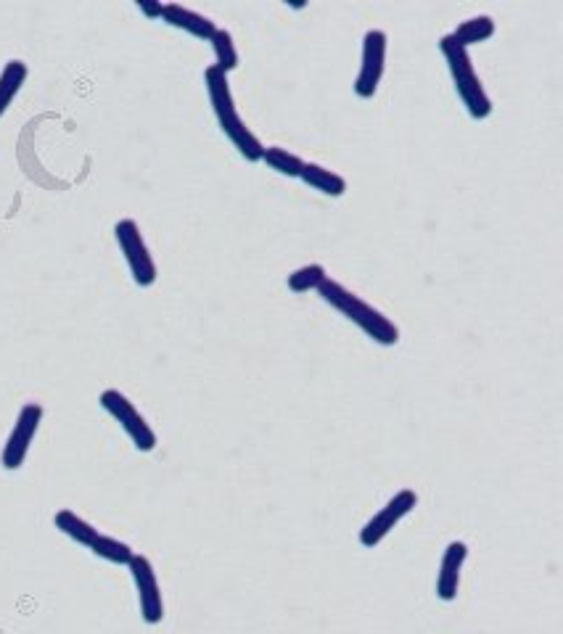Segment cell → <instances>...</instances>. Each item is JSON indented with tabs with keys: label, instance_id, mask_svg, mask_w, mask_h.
<instances>
[{
	"label": "cell",
	"instance_id": "17",
	"mask_svg": "<svg viewBox=\"0 0 563 634\" xmlns=\"http://www.w3.org/2000/svg\"><path fill=\"white\" fill-rule=\"evenodd\" d=\"M260 162H265L270 170H275L283 177H299V172H302L304 167L302 156L291 154L289 148H281V146H265Z\"/></svg>",
	"mask_w": 563,
	"mask_h": 634
},
{
	"label": "cell",
	"instance_id": "16",
	"mask_svg": "<svg viewBox=\"0 0 563 634\" xmlns=\"http://www.w3.org/2000/svg\"><path fill=\"white\" fill-rule=\"evenodd\" d=\"M90 553L101 558L106 563H114V566H127V563L133 561L135 550L127 542L122 539H114L109 534H98V539L90 545Z\"/></svg>",
	"mask_w": 563,
	"mask_h": 634
},
{
	"label": "cell",
	"instance_id": "14",
	"mask_svg": "<svg viewBox=\"0 0 563 634\" xmlns=\"http://www.w3.org/2000/svg\"><path fill=\"white\" fill-rule=\"evenodd\" d=\"M30 77V67L19 59H11L0 72V117L6 114L8 106L14 104V98L19 96V90L24 88V82Z\"/></svg>",
	"mask_w": 563,
	"mask_h": 634
},
{
	"label": "cell",
	"instance_id": "8",
	"mask_svg": "<svg viewBox=\"0 0 563 634\" xmlns=\"http://www.w3.org/2000/svg\"><path fill=\"white\" fill-rule=\"evenodd\" d=\"M386 51H389V37L381 30H368L363 37V53H360V72L355 77V90L357 98H373L378 93V85L384 80L386 69Z\"/></svg>",
	"mask_w": 563,
	"mask_h": 634
},
{
	"label": "cell",
	"instance_id": "19",
	"mask_svg": "<svg viewBox=\"0 0 563 634\" xmlns=\"http://www.w3.org/2000/svg\"><path fill=\"white\" fill-rule=\"evenodd\" d=\"M212 51H215V64L212 67H217L223 74L233 72V69L238 67V51H236V43H233V35H230L228 30H220L217 27V32L212 35Z\"/></svg>",
	"mask_w": 563,
	"mask_h": 634
},
{
	"label": "cell",
	"instance_id": "9",
	"mask_svg": "<svg viewBox=\"0 0 563 634\" xmlns=\"http://www.w3.org/2000/svg\"><path fill=\"white\" fill-rule=\"evenodd\" d=\"M130 568V576H133L135 592H138V608H141V619L156 627L162 624L164 619V598L162 587H159V579H156L154 563L146 558V555H133V561L127 563Z\"/></svg>",
	"mask_w": 563,
	"mask_h": 634
},
{
	"label": "cell",
	"instance_id": "6",
	"mask_svg": "<svg viewBox=\"0 0 563 634\" xmlns=\"http://www.w3.org/2000/svg\"><path fill=\"white\" fill-rule=\"evenodd\" d=\"M43 405L38 402H27V405L19 410L16 415V423L11 428V434H8L6 444H3V452H0V463L6 471H19L30 455V447L35 442V436L40 431V423H43Z\"/></svg>",
	"mask_w": 563,
	"mask_h": 634
},
{
	"label": "cell",
	"instance_id": "15",
	"mask_svg": "<svg viewBox=\"0 0 563 634\" xmlns=\"http://www.w3.org/2000/svg\"><path fill=\"white\" fill-rule=\"evenodd\" d=\"M495 22H492V16H474V19H466V22H460L455 30L450 32V37L455 40L458 45L463 48H471V45H479V43H487L489 37L495 35Z\"/></svg>",
	"mask_w": 563,
	"mask_h": 634
},
{
	"label": "cell",
	"instance_id": "20",
	"mask_svg": "<svg viewBox=\"0 0 563 634\" xmlns=\"http://www.w3.org/2000/svg\"><path fill=\"white\" fill-rule=\"evenodd\" d=\"M135 6H138V11H141L143 16H149V19H162L164 3H156V0H135Z\"/></svg>",
	"mask_w": 563,
	"mask_h": 634
},
{
	"label": "cell",
	"instance_id": "13",
	"mask_svg": "<svg viewBox=\"0 0 563 634\" xmlns=\"http://www.w3.org/2000/svg\"><path fill=\"white\" fill-rule=\"evenodd\" d=\"M53 526H56L64 537H69L72 542H77V545L88 547V550L90 545L98 539V534H101V531L90 524V521H85V518L77 516L75 510H67V508L59 510V513L53 516Z\"/></svg>",
	"mask_w": 563,
	"mask_h": 634
},
{
	"label": "cell",
	"instance_id": "7",
	"mask_svg": "<svg viewBox=\"0 0 563 634\" xmlns=\"http://www.w3.org/2000/svg\"><path fill=\"white\" fill-rule=\"evenodd\" d=\"M415 505H418V494H415L413 489H400L394 497L386 500V505L378 510L376 516H371L365 521L360 534H357L360 545L368 547V550L381 545V542L392 534L394 526L400 524L402 518H408L410 513H413Z\"/></svg>",
	"mask_w": 563,
	"mask_h": 634
},
{
	"label": "cell",
	"instance_id": "11",
	"mask_svg": "<svg viewBox=\"0 0 563 634\" xmlns=\"http://www.w3.org/2000/svg\"><path fill=\"white\" fill-rule=\"evenodd\" d=\"M162 22H167L175 30L188 32L191 37H199V40H212V35L217 32L212 19H207L204 14H196V11L180 6V3H164Z\"/></svg>",
	"mask_w": 563,
	"mask_h": 634
},
{
	"label": "cell",
	"instance_id": "1",
	"mask_svg": "<svg viewBox=\"0 0 563 634\" xmlns=\"http://www.w3.org/2000/svg\"><path fill=\"white\" fill-rule=\"evenodd\" d=\"M318 296L331 307V310L347 317L349 323L357 325L368 339L381 344V347H394V344L400 341V328H397L384 312L376 310L373 304L360 299L355 291H349L347 286H341L334 278H326V281L320 283Z\"/></svg>",
	"mask_w": 563,
	"mask_h": 634
},
{
	"label": "cell",
	"instance_id": "3",
	"mask_svg": "<svg viewBox=\"0 0 563 634\" xmlns=\"http://www.w3.org/2000/svg\"><path fill=\"white\" fill-rule=\"evenodd\" d=\"M439 51L445 56L455 93H458L460 104L466 106L468 117L487 119L492 114V101H489L487 90H484L482 80H479V74L474 69V61H471L466 48L455 43L450 35H445L439 40Z\"/></svg>",
	"mask_w": 563,
	"mask_h": 634
},
{
	"label": "cell",
	"instance_id": "12",
	"mask_svg": "<svg viewBox=\"0 0 563 634\" xmlns=\"http://www.w3.org/2000/svg\"><path fill=\"white\" fill-rule=\"evenodd\" d=\"M299 180L304 185H310L312 191L323 193V196H344L347 193V180L339 175V172L328 170L323 164H315V162H304L302 172H299Z\"/></svg>",
	"mask_w": 563,
	"mask_h": 634
},
{
	"label": "cell",
	"instance_id": "18",
	"mask_svg": "<svg viewBox=\"0 0 563 634\" xmlns=\"http://www.w3.org/2000/svg\"><path fill=\"white\" fill-rule=\"evenodd\" d=\"M326 278V267L318 265V262H312V265H302L297 267L294 273L286 275V286H289V291H294V294H307V291H318L320 283L326 281Z\"/></svg>",
	"mask_w": 563,
	"mask_h": 634
},
{
	"label": "cell",
	"instance_id": "5",
	"mask_svg": "<svg viewBox=\"0 0 563 634\" xmlns=\"http://www.w3.org/2000/svg\"><path fill=\"white\" fill-rule=\"evenodd\" d=\"M114 238H117V246L125 257L127 267H130V275H133L135 286L141 288H151L159 278V270H156V262L151 257L149 246L143 241V233L138 228L135 220H119L114 225Z\"/></svg>",
	"mask_w": 563,
	"mask_h": 634
},
{
	"label": "cell",
	"instance_id": "4",
	"mask_svg": "<svg viewBox=\"0 0 563 634\" xmlns=\"http://www.w3.org/2000/svg\"><path fill=\"white\" fill-rule=\"evenodd\" d=\"M98 405L104 407L106 413L112 415L114 421L119 423V428L130 436V442L138 452H154L159 439H156V431L149 426V421L143 418L141 410L130 402V399L122 394L119 389H106L101 391L98 397Z\"/></svg>",
	"mask_w": 563,
	"mask_h": 634
},
{
	"label": "cell",
	"instance_id": "2",
	"mask_svg": "<svg viewBox=\"0 0 563 634\" xmlns=\"http://www.w3.org/2000/svg\"><path fill=\"white\" fill-rule=\"evenodd\" d=\"M204 82H207L209 104H212L217 125H220L225 138L233 143V148H236L238 154L244 156L246 162H260L265 146H262L260 138L246 127V122L241 119V114H238L233 93H230L228 74H223L217 67H207V72H204Z\"/></svg>",
	"mask_w": 563,
	"mask_h": 634
},
{
	"label": "cell",
	"instance_id": "10",
	"mask_svg": "<svg viewBox=\"0 0 563 634\" xmlns=\"http://www.w3.org/2000/svg\"><path fill=\"white\" fill-rule=\"evenodd\" d=\"M468 558V545L460 542V539H452L450 545L445 547V555H442V563H439L437 571V598L442 603H452L458 598L460 590V571L466 566Z\"/></svg>",
	"mask_w": 563,
	"mask_h": 634
}]
</instances>
